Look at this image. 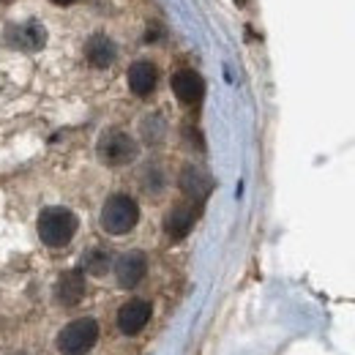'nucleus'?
<instances>
[{
  "label": "nucleus",
  "mask_w": 355,
  "mask_h": 355,
  "mask_svg": "<svg viewBox=\"0 0 355 355\" xmlns=\"http://www.w3.org/2000/svg\"><path fill=\"white\" fill-rule=\"evenodd\" d=\"M148 320H150V304L142 298H134L118 311V331L126 336H137L148 325Z\"/></svg>",
  "instance_id": "39448f33"
},
{
  "label": "nucleus",
  "mask_w": 355,
  "mask_h": 355,
  "mask_svg": "<svg viewBox=\"0 0 355 355\" xmlns=\"http://www.w3.org/2000/svg\"><path fill=\"white\" fill-rule=\"evenodd\" d=\"M83 270H88L93 276H104L110 270V254L104 249H90L83 257Z\"/></svg>",
  "instance_id": "4468645a"
},
{
  "label": "nucleus",
  "mask_w": 355,
  "mask_h": 355,
  "mask_svg": "<svg viewBox=\"0 0 355 355\" xmlns=\"http://www.w3.org/2000/svg\"><path fill=\"white\" fill-rule=\"evenodd\" d=\"M44 28L42 25H8L6 28V42L19 49H39L44 46Z\"/></svg>",
  "instance_id": "1a4fd4ad"
},
{
  "label": "nucleus",
  "mask_w": 355,
  "mask_h": 355,
  "mask_svg": "<svg viewBox=\"0 0 355 355\" xmlns=\"http://www.w3.org/2000/svg\"><path fill=\"white\" fill-rule=\"evenodd\" d=\"M77 232V216L69 208H46L39 216V238L46 246L60 249L66 246Z\"/></svg>",
  "instance_id": "f03ea898"
},
{
  "label": "nucleus",
  "mask_w": 355,
  "mask_h": 355,
  "mask_svg": "<svg viewBox=\"0 0 355 355\" xmlns=\"http://www.w3.org/2000/svg\"><path fill=\"white\" fill-rule=\"evenodd\" d=\"M173 93L178 96L180 104H197L205 96V83H202V77L197 71L183 69L173 77Z\"/></svg>",
  "instance_id": "6e6552de"
},
{
  "label": "nucleus",
  "mask_w": 355,
  "mask_h": 355,
  "mask_svg": "<svg viewBox=\"0 0 355 355\" xmlns=\"http://www.w3.org/2000/svg\"><path fill=\"white\" fill-rule=\"evenodd\" d=\"M235 3H238V6H243V3H246V0H235Z\"/></svg>",
  "instance_id": "a211bd4d"
},
{
  "label": "nucleus",
  "mask_w": 355,
  "mask_h": 355,
  "mask_svg": "<svg viewBox=\"0 0 355 355\" xmlns=\"http://www.w3.org/2000/svg\"><path fill=\"white\" fill-rule=\"evenodd\" d=\"M98 159L110 167H123L137 159V142L121 129H110L98 139Z\"/></svg>",
  "instance_id": "20e7f679"
},
{
  "label": "nucleus",
  "mask_w": 355,
  "mask_h": 355,
  "mask_svg": "<svg viewBox=\"0 0 355 355\" xmlns=\"http://www.w3.org/2000/svg\"><path fill=\"white\" fill-rule=\"evenodd\" d=\"M52 3H58V6H69V3H74V0H52Z\"/></svg>",
  "instance_id": "f3484780"
},
{
  "label": "nucleus",
  "mask_w": 355,
  "mask_h": 355,
  "mask_svg": "<svg viewBox=\"0 0 355 355\" xmlns=\"http://www.w3.org/2000/svg\"><path fill=\"white\" fill-rule=\"evenodd\" d=\"M85 295V276L83 270H66L55 284V298L60 306H77Z\"/></svg>",
  "instance_id": "0eeeda50"
},
{
  "label": "nucleus",
  "mask_w": 355,
  "mask_h": 355,
  "mask_svg": "<svg viewBox=\"0 0 355 355\" xmlns=\"http://www.w3.org/2000/svg\"><path fill=\"white\" fill-rule=\"evenodd\" d=\"M180 189L189 200L194 202H202L208 194H211V178L205 175L200 167H186L180 173Z\"/></svg>",
  "instance_id": "9d476101"
},
{
  "label": "nucleus",
  "mask_w": 355,
  "mask_h": 355,
  "mask_svg": "<svg viewBox=\"0 0 355 355\" xmlns=\"http://www.w3.org/2000/svg\"><path fill=\"white\" fill-rule=\"evenodd\" d=\"M145 270H148V260L142 252H126L118 263H115V279L121 287L132 290L137 287L142 279H145Z\"/></svg>",
  "instance_id": "423d86ee"
},
{
  "label": "nucleus",
  "mask_w": 355,
  "mask_h": 355,
  "mask_svg": "<svg viewBox=\"0 0 355 355\" xmlns=\"http://www.w3.org/2000/svg\"><path fill=\"white\" fill-rule=\"evenodd\" d=\"M156 66L148 63V60H137L129 69V88H132L134 96H148L156 88Z\"/></svg>",
  "instance_id": "9b49d317"
},
{
  "label": "nucleus",
  "mask_w": 355,
  "mask_h": 355,
  "mask_svg": "<svg viewBox=\"0 0 355 355\" xmlns=\"http://www.w3.org/2000/svg\"><path fill=\"white\" fill-rule=\"evenodd\" d=\"M191 224H194V208H191V205H175V208L167 214V219H164V232H167L173 241H180V238L189 235Z\"/></svg>",
  "instance_id": "ddd939ff"
},
{
  "label": "nucleus",
  "mask_w": 355,
  "mask_h": 355,
  "mask_svg": "<svg viewBox=\"0 0 355 355\" xmlns=\"http://www.w3.org/2000/svg\"><path fill=\"white\" fill-rule=\"evenodd\" d=\"M17 355H25V353H17Z\"/></svg>",
  "instance_id": "6ab92c4d"
},
{
  "label": "nucleus",
  "mask_w": 355,
  "mask_h": 355,
  "mask_svg": "<svg viewBox=\"0 0 355 355\" xmlns=\"http://www.w3.org/2000/svg\"><path fill=\"white\" fill-rule=\"evenodd\" d=\"M98 342V322L93 317H80L58 334V350L63 355H85Z\"/></svg>",
  "instance_id": "7ed1b4c3"
},
{
  "label": "nucleus",
  "mask_w": 355,
  "mask_h": 355,
  "mask_svg": "<svg viewBox=\"0 0 355 355\" xmlns=\"http://www.w3.org/2000/svg\"><path fill=\"white\" fill-rule=\"evenodd\" d=\"M164 132H167V126H164V118H162V115H148V118L142 121V137H145L148 142H162Z\"/></svg>",
  "instance_id": "2eb2a0df"
},
{
  "label": "nucleus",
  "mask_w": 355,
  "mask_h": 355,
  "mask_svg": "<svg viewBox=\"0 0 355 355\" xmlns=\"http://www.w3.org/2000/svg\"><path fill=\"white\" fill-rule=\"evenodd\" d=\"M115 55H118V49L112 44V39H107V36H90V42L85 44V58H88L90 66H96V69H107V66H112V60H115Z\"/></svg>",
  "instance_id": "f8f14e48"
},
{
  "label": "nucleus",
  "mask_w": 355,
  "mask_h": 355,
  "mask_svg": "<svg viewBox=\"0 0 355 355\" xmlns=\"http://www.w3.org/2000/svg\"><path fill=\"white\" fill-rule=\"evenodd\" d=\"M142 183H145V189H148L150 194H159L162 186H164V175H162L156 167H148V173H145V178H142Z\"/></svg>",
  "instance_id": "dca6fc26"
},
{
  "label": "nucleus",
  "mask_w": 355,
  "mask_h": 355,
  "mask_svg": "<svg viewBox=\"0 0 355 355\" xmlns=\"http://www.w3.org/2000/svg\"><path fill=\"white\" fill-rule=\"evenodd\" d=\"M139 222V205L129 194H112L101 208V227L110 235H126Z\"/></svg>",
  "instance_id": "f257e3e1"
}]
</instances>
